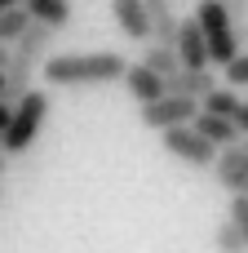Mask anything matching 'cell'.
<instances>
[{"label":"cell","instance_id":"1","mask_svg":"<svg viewBox=\"0 0 248 253\" xmlns=\"http://www.w3.org/2000/svg\"><path fill=\"white\" fill-rule=\"evenodd\" d=\"M129 58L115 49H93V53H49L40 76L49 89H93V84H111L124 80Z\"/></svg>","mask_w":248,"mask_h":253},{"label":"cell","instance_id":"2","mask_svg":"<svg viewBox=\"0 0 248 253\" xmlns=\"http://www.w3.org/2000/svg\"><path fill=\"white\" fill-rule=\"evenodd\" d=\"M53 36H58L53 27H44V22H35V18H31V27H27V31H22V36H18L13 44H9V67H4V93H0V98H4L9 107H13V102H18V98H22L27 89H31L35 71H40V67H44V58L53 53Z\"/></svg>","mask_w":248,"mask_h":253},{"label":"cell","instance_id":"3","mask_svg":"<svg viewBox=\"0 0 248 253\" xmlns=\"http://www.w3.org/2000/svg\"><path fill=\"white\" fill-rule=\"evenodd\" d=\"M49 89H27L13 107H9V125H4V151L9 156H22L35 138H40V129H44V120H49Z\"/></svg>","mask_w":248,"mask_h":253},{"label":"cell","instance_id":"4","mask_svg":"<svg viewBox=\"0 0 248 253\" xmlns=\"http://www.w3.org/2000/svg\"><path fill=\"white\" fill-rule=\"evenodd\" d=\"M195 18H200V27H204V40H209V58H213V67H226V62L244 49L240 27H235L226 0H200V4H195Z\"/></svg>","mask_w":248,"mask_h":253},{"label":"cell","instance_id":"5","mask_svg":"<svg viewBox=\"0 0 248 253\" xmlns=\"http://www.w3.org/2000/svg\"><path fill=\"white\" fill-rule=\"evenodd\" d=\"M160 142H164V151L173 156V160H182V165H191V169H213L217 165V142H209L195 125H173V129H164L160 133Z\"/></svg>","mask_w":248,"mask_h":253},{"label":"cell","instance_id":"6","mask_svg":"<svg viewBox=\"0 0 248 253\" xmlns=\"http://www.w3.org/2000/svg\"><path fill=\"white\" fill-rule=\"evenodd\" d=\"M195 111H200V98L164 93V98H155V102H146V107H142V125L164 133V129H173V125H191V120H195Z\"/></svg>","mask_w":248,"mask_h":253},{"label":"cell","instance_id":"7","mask_svg":"<svg viewBox=\"0 0 248 253\" xmlns=\"http://www.w3.org/2000/svg\"><path fill=\"white\" fill-rule=\"evenodd\" d=\"M213 178L231 191V196H248V147H222L217 151V165H213Z\"/></svg>","mask_w":248,"mask_h":253},{"label":"cell","instance_id":"8","mask_svg":"<svg viewBox=\"0 0 248 253\" xmlns=\"http://www.w3.org/2000/svg\"><path fill=\"white\" fill-rule=\"evenodd\" d=\"M124 89H129V98H133L138 107H146V102H155V98L169 93V76H160V71L146 67V62H129V71H124Z\"/></svg>","mask_w":248,"mask_h":253},{"label":"cell","instance_id":"9","mask_svg":"<svg viewBox=\"0 0 248 253\" xmlns=\"http://www.w3.org/2000/svg\"><path fill=\"white\" fill-rule=\"evenodd\" d=\"M111 13L120 22V31L138 44L155 40V27H151V13H146V0H111Z\"/></svg>","mask_w":248,"mask_h":253},{"label":"cell","instance_id":"10","mask_svg":"<svg viewBox=\"0 0 248 253\" xmlns=\"http://www.w3.org/2000/svg\"><path fill=\"white\" fill-rule=\"evenodd\" d=\"M177 58H182V67H213L200 18H182L177 22Z\"/></svg>","mask_w":248,"mask_h":253},{"label":"cell","instance_id":"11","mask_svg":"<svg viewBox=\"0 0 248 253\" xmlns=\"http://www.w3.org/2000/svg\"><path fill=\"white\" fill-rule=\"evenodd\" d=\"M191 125H195L209 142H217V147H235V142L244 138V133H240V125H235L231 116H217V111H204V107L195 111V120H191Z\"/></svg>","mask_w":248,"mask_h":253},{"label":"cell","instance_id":"12","mask_svg":"<svg viewBox=\"0 0 248 253\" xmlns=\"http://www.w3.org/2000/svg\"><path fill=\"white\" fill-rule=\"evenodd\" d=\"M213 84H217V80H213L209 67H177V71L169 76V93H186V98H204Z\"/></svg>","mask_w":248,"mask_h":253},{"label":"cell","instance_id":"13","mask_svg":"<svg viewBox=\"0 0 248 253\" xmlns=\"http://www.w3.org/2000/svg\"><path fill=\"white\" fill-rule=\"evenodd\" d=\"M27 13H31L35 22L62 31V27L71 22V0H27Z\"/></svg>","mask_w":248,"mask_h":253},{"label":"cell","instance_id":"14","mask_svg":"<svg viewBox=\"0 0 248 253\" xmlns=\"http://www.w3.org/2000/svg\"><path fill=\"white\" fill-rule=\"evenodd\" d=\"M146 13H151V27H155V40H164V44H177V18H173V0H146Z\"/></svg>","mask_w":248,"mask_h":253},{"label":"cell","instance_id":"15","mask_svg":"<svg viewBox=\"0 0 248 253\" xmlns=\"http://www.w3.org/2000/svg\"><path fill=\"white\" fill-rule=\"evenodd\" d=\"M142 62H146V67H155L160 76H173V71L182 67V58H177V44H164V40H146V49H142Z\"/></svg>","mask_w":248,"mask_h":253},{"label":"cell","instance_id":"16","mask_svg":"<svg viewBox=\"0 0 248 253\" xmlns=\"http://www.w3.org/2000/svg\"><path fill=\"white\" fill-rule=\"evenodd\" d=\"M200 107H204V111H217V116H235L240 93H235V84H213V89L200 98Z\"/></svg>","mask_w":248,"mask_h":253},{"label":"cell","instance_id":"17","mask_svg":"<svg viewBox=\"0 0 248 253\" xmlns=\"http://www.w3.org/2000/svg\"><path fill=\"white\" fill-rule=\"evenodd\" d=\"M27 27H31L27 4H18V9H0V44H13V40H18Z\"/></svg>","mask_w":248,"mask_h":253},{"label":"cell","instance_id":"18","mask_svg":"<svg viewBox=\"0 0 248 253\" xmlns=\"http://www.w3.org/2000/svg\"><path fill=\"white\" fill-rule=\"evenodd\" d=\"M213 249H217V253H248L244 231H240V227H235V222L226 218V222H222V227L213 231Z\"/></svg>","mask_w":248,"mask_h":253},{"label":"cell","instance_id":"19","mask_svg":"<svg viewBox=\"0 0 248 253\" xmlns=\"http://www.w3.org/2000/svg\"><path fill=\"white\" fill-rule=\"evenodd\" d=\"M222 71H226V84H235V89H248V49H240V53H235V58L222 67Z\"/></svg>","mask_w":248,"mask_h":253},{"label":"cell","instance_id":"20","mask_svg":"<svg viewBox=\"0 0 248 253\" xmlns=\"http://www.w3.org/2000/svg\"><path fill=\"white\" fill-rule=\"evenodd\" d=\"M231 222L244 231V245H248V196H231Z\"/></svg>","mask_w":248,"mask_h":253},{"label":"cell","instance_id":"21","mask_svg":"<svg viewBox=\"0 0 248 253\" xmlns=\"http://www.w3.org/2000/svg\"><path fill=\"white\" fill-rule=\"evenodd\" d=\"M226 9H231L235 27H240V22H248V0H226Z\"/></svg>","mask_w":248,"mask_h":253},{"label":"cell","instance_id":"22","mask_svg":"<svg viewBox=\"0 0 248 253\" xmlns=\"http://www.w3.org/2000/svg\"><path fill=\"white\" fill-rule=\"evenodd\" d=\"M231 120L240 125V133L248 138V102H244V98H240V107H235V116H231Z\"/></svg>","mask_w":248,"mask_h":253},{"label":"cell","instance_id":"23","mask_svg":"<svg viewBox=\"0 0 248 253\" xmlns=\"http://www.w3.org/2000/svg\"><path fill=\"white\" fill-rule=\"evenodd\" d=\"M4 125H9V102L0 98V129H4Z\"/></svg>","mask_w":248,"mask_h":253},{"label":"cell","instance_id":"24","mask_svg":"<svg viewBox=\"0 0 248 253\" xmlns=\"http://www.w3.org/2000/svg\"><path fill=\"white\" fill-rule=\"evenodd\" d=\"M4 169H9V151H0V178H4Z\"/></svg>","mask_w":248,"mask_h":253},{"label":"cell","instance_id":"25","mask_svg":"<svg viewBox=\"0 0 248 253\" xmlns=\"http://www.w3.org/2000/svg\"><path fill=\"white\" fill-rule=\"evenodd\" d=\"M18 4H27V0H0V9H18Z\"/></svg>","mask_w":248,"mask_h":253},{"label":"cell","instance_id":"26","mask_svg":"<svg viewBox=\"0 0 248 253\" xmlns=\"http://www.w3.org/2000/svg\"><path fill=\"white\" fill-rule=\"evenodd\" d=\"M0 67H9V44H0Z\"/></svg>","mask_w":248,"mask_h":253},{"label":"cell","instance_id":"27","mask_svg":"<svg viewBox=\"0 0 248 253\" xmlns=\"http://www.w3.org/2000/svg\"><path fill=\"white\" fill-rule=\"evenodd\" d=\"M0 93H4V67H0Z\"/></svg>","mask_w":248,"mask_h":253},{"label":"cell","instance_id":"28","mask_svg":"<svg viewBox=\"0 0 248 253\" xmlns=\"http://www.w3.org/2000/svg\"><path fill=\"white\" fill-rule=\"evenodd\" d=\"M244 147H248V138H244Z\"/></svg>","mask_w":248,"mask_h":253}]
</instances>
